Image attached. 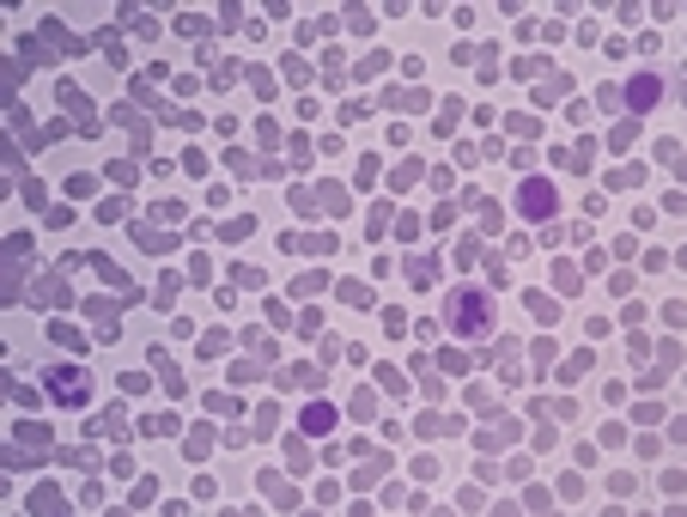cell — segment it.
Listing matches in <instances>:
<instances>
[{
  "instance_id": "6da1fadb",
  "label": "cell",
  "mask_w": 687,
  "mask_h": 517,
  "mask_svg": "<svg viewBox=\"0 0 687 517\" xmlns=\"http://www.w3.org/2000/svg\"><path fill=\"white\" fill-rule=\"evenodd\" d=\"M444 335H457V341H487L493 335V292L487 286H450L444 292Z\"/></svg>"
},
{
  "instance_id": "7a4b0ae2",
  "label": "cell",
  "mask_w": 687,
  "mask_h": 517,
  "mask_svg": "<svg viewBox=\"0 0 687 517\" xmlns=\"http://www.w3.org/2000/svg\"><path fill=\"white\" fill-rule=\"evenodd\" d=\"M43 390H49L55 408H86V402H92V378H86V366H49V372H43Z\"/></svg>"
},
{
  "instance_id": "3957f363",
  "label": "cell",
  "mask_w": 687,
  "mask_h": 517,
  "mask_svg": "<svg viewBox=\"0 0 687 517\" xmlns=\"http://www.w3.org/2000/svg\"><path fill=\"white\" fill-rule=\"evenodd\" d=\"M554 207H560L554 183H542V177H523V183H517V213H523V220L542 226V220H554Z\"/></svg>"
},
{
  "instance_id": "277c9868",
  "label": "cell",
  "mask_w": 687,
  "mask_h": 517,
  "mask_svg": "<svg viewBox=\"0 0 687 517\" xmlns=\"http://www.w3.org/2000/svg\"><path fill=\"white\" fill-rule=\"evenodd\" d=\"M621 98H627V110H633V116H645V110L663 98V80L645 67V74H633V80H627V92H621Z\"/></svg>"
},
{
  "instance_id": "5b68a950",
  "label": "cell",
  "mask_w": 687,
  "mask_h": 517,
  "mask_svg": "<svg viewBox=\"0 0 687 517\" xmlns=\"http://www.w3.org/2000/svg\"><path fill=\"white\" fill-rule=\"evenodd\" d=\"M304 432H335V408H329V402H311V408H304Z\"/></svg>"
}]
</instances>
